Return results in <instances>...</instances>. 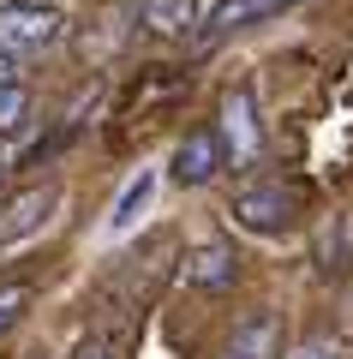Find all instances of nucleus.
I'll return each instance as SVG.
<instances>
[{
	"instance_id": "2",
	"label": "nucleus",
	"mask_w": 353,
	"mask_h": 359,
	"mask_svg": "<svg viewBox=\"0 0 353 359\" xmlns=\"http://www.w3.org/2000/svg\"><path fill=\"white\" fill-rule=\"evenodd\" d=\"M234 222H240L246 233L281 240V233H293V222H300V198H293L288 186H276V180H258V186H246V192L234 198Z\"/></svg>"
},
{
	"instance_id": "7",
	"label": "nucleus",
	"mask_w": 353,
	"mask_h": 359,
	"mask_svg": "<svg viewBox=\"0 0 353 359\" xmlns=\"http://www.w3.org/2000/svg\"><path fill=\"white\" fill-rule=\"evenodd\" d=\"M138 25L156 42H186L192 30H204V0H144Z\"/></svg>"
},
{
	"instance_id": "9",
	"label": "nucleus",
	"mask_w": 353,
	"mask_h": 359,
	"mask_svg": "<svg viewBox=\"0 0 353 359\" xmlns=\"http://www.w3.org/2000/svg\"><path fill=\"white\" fill-rule=\"evenodd\" d=\"M150 198H156V168H138V174L120 186V198H114V216H108V233H114V240H126V233L144 222Z\"/></svg>"
},
{
	"instance_id": "5",
	"label": "nucleus",
	"mask_w": 353,
	"mask_h": 359,
	"mask_svg": "<svg viewBox=\"0 0 353 359\" xmlns=\"http://www.w3.org/2000/svg\"><path fill=\"white\" fill-rule=\"evenodd\" d=\"M234 276H240V252L227 240H192L186 245V282L198 287V294H227L234 287Z\"/></svg>"
},
{
	"instance_id": "15",
	"label": "nucleus",
	"mask_w": 353,
	"mask_h": 359,
	"mask_svg": "<svg viewBox=\"0 0 353 359\" xmlns=\"http://www.w3.org/2000/svg\"><path fill=\"white\" fill-rule=\"evenodd\" d=\"M0 84H13V54H0Z\"/></svg>"
},
{
	"instance_id": "16",
	"label": "nucleus",
	"mask_w": 353,
	"mask_h": 359,
	"mask_svg": "<svg viewBox=\"0 0 353 359\" xmlns=\"http://www.w3.org/2000/svg\"><path fill=\"white\" fill-rule=\"evenodd\" d=\"M6 168H13V150H6V144H0V180H6Z\"/></svg>"
},
{
	"instance_id": "13",
	"label": "nucleus",
	"mask_w": 353,
	"mask_h": 359,
	"mask_svg": "<svg viewBox=\"0 0 353 359\" xmlns=\"http://www.w3.org/2000/svg\"><path fill=\"white\" fill-rule=\"evenodd\" d=\"M72 359H120V347H114V335H84V341H78V353Z\"/></svg>"
},
{
	"instance_id": "4",
	"label": "nucleus",
	"mask_w": 353,
	"mask_h": 359,
	"mask_svg": "<svg viewBox=\"0 0 353 359\" xmlns=\"http://www.w3.org/2000/svg\"><path fill=\"white\" fill-rule=\"evenodd\" d=\"M222 168H227V138H222V126L186 132V138L174 144V156H168V180H174V186H204V180H215Z\"/></svg>"
},
{
	"instance_id": "1",
	"label": "nucleus",
	"mask_w": 353,
	"mask_h": 359,
	"mask_svg": "<svg viewBox=\"0 0 353 359\" xmlns=\"http://www.w3.org/2000/svg\"><path fill=\"white\" fill-rule=\"evenodd\" d=\"M66 30V13L48 6V0H13V6H0V54H42L48 42H60Z\"/></svg>"
},
{
	"instance_id": "3",
	"label": "nucleus",
	"mask_w": 353,
	"mask_h": 359,
	"mask_svg": "<svg viewBox=\"0 0 353 359\" xmlns=\"http://www.w3.org/2000/svg\"><path fill=\"white\" fill-rule=\"evenodd\" d=\"M54 210H60V186H36V192H18L13 204L0 210V257L30 245L36 233L54 228Z\"/></svg>"
},
{
	"instance_id": "14",
	"label": "nucleus",
	"mask_w": 353,
	"mask_h": 359,
	"mask_svg": "<svg viewBox=\"0 0 353 359\" xmlns=\"http://www.w3.org/2000/svg\"><path fill=\"white\" fill-rule=\"evenodd\" d=\"M300 359H353V341H335V335H329V341H312Z\"/></svg>"
},
{
	"instance_id": "12",
	"label": "nucleus",
	"mask_w": 353,
	"mask_h": 359,
	"mask_svg": "<svg viewBox=\"0 0 353 359\" xmlns=\"http://www.w3.org/2000/svg\"><path fill=\"white\" fill-rule=\"evenodd\" d=\"M25 306H30V294H25V287H0V335H6L18 318H25Z\"/></svg>"
},
{
	"instance_id": "6",
	"label": "nucleus",
	"mask_w": 353,
	"mask_h": 359,
	"mask_svg": "<svg viewBox=\"0 0 353 359\" xmlns=\"http://www.w3.org/2000/svg\"><path fill=\"white\" fill-rule=\"evenodd\" d=\"M222 138H227V162L246 168L258 156V108H252V90H227L222 96Z\"/></svg>"
},
{
	"instance_id": "11",
	"label": "nucleus",
	"mask_w": 353,
	"mask_h": 359,
	"mask_svg": "<svg viewBox=\"0 0 353 359\" xmlns=\"http://www.w3.org/2000/svg\"><path fill=\"white\" fill-rule=\"evenodd\" d=\"M25 114H30V96L18 84H0V138L25 132Z\"/></svg>"
},
{
	"instance_id": "10",
	"label": "nucleus",
	"mask_w": 353,
	"mask_h": 359,
	"mask_svg": "<svg viewBox=\"0 0 353 359\" xmlns=\"http://www.w3.org/2000/svg\"><path fill=\"white\" fill-rule=\"evenodd\" d=\"M288 6H300V0H222V6L204 13V30H210V36H227V30L258 25V18H276V13H288Z\"/></svg>"
},
{
	"instance_id": "8",
	"label": "nucleus",
	"mask_w": 353,
	"mask_h": 359,
	"mask_svg": "<svg viewBox=\"0 0 353 359\" xmlns=\"http://www.w3.org/2000/svg\"><path fill=\"white\" fill-rule=\"evenodd\" d=\"M227 359H281V311H258V318L234 323Z\"/></svg>"
}]
</instances>
